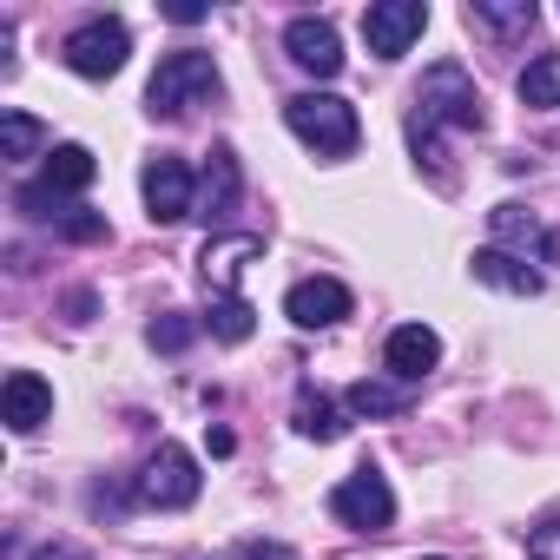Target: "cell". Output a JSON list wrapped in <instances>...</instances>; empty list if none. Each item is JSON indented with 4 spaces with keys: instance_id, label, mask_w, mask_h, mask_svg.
I'll return each mask as SVG.
<instances>
[{
    "instance_id": "6da1fadb",
    "label": "cell",
    "mask_w": 560,
    "mask_h": 560,
    "mask_svg": "<svg viewBox=\"0 0 560 560\" xmlns=\"http://www.w3.org/2000/svg\"><path fill=\"white\" fill-rule=\"evenodd\" d=\"M409 126H422V132H442V126H455V132H481V126H488L481 93H475V80H468L462 60H435V67L422 73Z\"/></svg>"
},
{
    "instance_id": "7a4b0ae2",
    "label": "cell",
    "mask_w": 560,
    "mask_h": 560,
    "mask_svg": "<svg viewBox=\"0 0 560 560\" xmlns=\"http://www.w3.org/2000/svg\"><path fill=\"white\" fill-rule=\"evenodd\" d=\"M218 93H224L218 60L198 54V47H178V54L159 60V73H152V86H145V113H152V119H178V113H191V106H205V100H218Z\"/></svg>"
},
{
    "instance_id": "3957f363",
    "label": "cell",
    "mask_w": 560,
    "mask_h": 560,
    "mask_svg": "<svg viewBox=\"0 0 560 560\" xmlns=\"http://www.w3.org/2000/svg\"><path fill=\"white\" fill-rule=\"evenodd\" d=\"M284 126H291L317 159H350L357 139H363L357 106L337 100V93H298V100H284Z\"/></svg>"
},
{
    "instance_id": "277c9868",
    "label": "cell",
    "mask_w": 560,
    "mask_h": 560,
    "mask_svg": "<svg viewBox=\"0 0 560 560\" xmlns=\"http://www.w3.org/2000/svg\"><path fill=\"white\" fill-rule=\"evenodd\" d=\"M126 54H132V34H126V21H80L67 40H60V60L80 73V80H113L119 67H126Z\"/></svg>"
},
{
    "instance_id": "5b68a950",
    "label": "cell",
    "mask_w": 560,
    "mask_h": 560,
    "mask_svg": "<svg viewBox=\"0 0 560 560\" xmlns=\"http://www.w3.org/2000/svg\"><path fill=\"white\" fill-rule=\"evenodd\" d=\"M198 488H205V475H198L191 448H178V442H159V448L145 455V475H139V501H145V508H165V514H178V508H191V501H198Z\"/></svg>"
},
{
    "instance_id": "8992f818",
    "label": "cell",
    "mask_w": 560,
    "mask_h": 560,
    "mask_svg": "<svg viewBox=\"0 0 560 560\" xmlns=\"http://www.w3.org/2000/svg\"><path fill=\"white\" fill-rule=\"evenodd\" d=\"M330 514H337L343 527H357V534H383V527L396 521V488H389L376 468H357V475H343V481L330 488Z\"/></svg>"
},
{
    "instance_id": "52a82bcc",
    "label": "cell",
    "mask_w": 560,
    "mask_h": 560,
    "mask_svg": "<svg viewBox=\"0 0 560 560\" xmlns=\"http://www.w3.org/2000/svg\"><path fill=\"white\" fill-rule=\"evenodd\" d=\"M422 27H429L422 0H370V8H363V40H370L376 60H402L422 40Z\"/></svg>"
},
{
    "instance_id": "ba28073f",
    "label": "cell",
    "mask_w": 560,
    "mask_h": 560,
    "mask_svg": "<svg viewBox=\"0 0 560 560\" xmlns=\"http://www.w3.org/2000/svg\"><path fill=\"white\" fill-rule=\"evenodd\" d=\"M139 191H145V211H152V224H178V218H191V211H198V185H191L185 159H172V152H159V159L145 165Z\"/></svg>"
},
{
    "instance_id": "9c48e42d",
    "label": "cell",
    "mask_w": 560,
    "mask_h": 560,
    "mask_svg": "<svg viewBox=\"0 0 560 560\" xmlns=\"http://www.w3.org/2000/svg\"><path fill=\"white\" fill-rule=\"evenodd\" d=\"M284 54H291L304 73H317V80H337V73H343V34H337V21H324V14H298V21L284 27Z\"/></svg>"
},
{
    "instance_id": "30bf717a",
    "label": "cell",
    "mask_w": 560,
    "mask_h": 560,
    "mask_svg": "<svg viewBox=\"0 0 560 560\" xmlns=\"http://www.w3.org/2000/svg\"><path fill=\"white\" fill-rule=\"evenodd\" d=\"M284 317L298 330H330L350 317V284H337V277H304V284L284 291Z\"/></svg>"
},
{
    "instance_id": "8fae6325",
    "label": "cell",
    "mask_w": 560,
    "mask_h": 560,
    "mask_svg": "<svg viewBox=\"0 0 560 560\" xmlns=\"http://www.w3.org/2000/svg\"><path fill=\"white\" fill-rule=\"evenodd\" d=\"M257 257H264V237H257V231H224V237H205V250H198L205 284H211L218 298H237V277H244V264H257Z\"/></svg>"
},
{
    "instance_id": "7c38bea8",
    "label": "cell",
    "mask_w": 560,
    "mask_h": 560,
    "mask_svg": "<svg viewBox=\"0 0 560 560\" xmlns=\"http://www.w3.org/2000/svg\"><path fill=\"white\" fill-rule=\"evenodd\" d=\"M47 416H54V383L34 376V370H14L8 389H0V422H8L14 435H34Z\"/></svg>"
},
{
    "instance_id": "4fadbf2b",
    "label": "cell",
    "mask_w": 560,
    "mask_h": 560,
    "mask_svg": "<svg viewBox=\"0 0 560 560\" xmlns=\"http://www.w3.org/2000/svg\"><path fill=\"white\" fill-rule=\"evenodd\" d=\"M383 363H389V376H396V383H422V376L442 363V337H435L429 324H402V330H389Z\"/></svg>"
},
{
    "instance_id": "5bb4252c",
    "label": "cell",
    "mask_w": 560,
    "mask_h": 560,
    "mask_svg": "<svg viewBox=\"0 0 560 560\" xmlns=\"http://www.w3.org/2000/svg\"><path fill=\"white\" fill-rule=\"evenodd\" d=\"M237 198H244V165L231 145H211V165L198 178V218H231Z\"/></svg>"
},
{
    "instance_id": "9a60e30c",
    "label": "cell",
    "mask_w": 560,
    "mask_h": 560,
    "mask_svg": "<svg viewBox=\"0 0 560 560\" xmlns=\"http://www.w3.org/2000/svg\"><path fill=\"white\" fill-rule=\"evenodd\" d=\"M468 270H475V284H488V291H508V298H540V270H534V264H521V257H514V250H501V244L475 250V257H468Z\"/></svg>"
},
{
    "instance_id": "2e32d148",
    "label": "cell",
    "mask_w": 560,
    "mask_h": 560,
    "mask_svg": "<svg viewBox=\"0 0 560 560\" xmlns=\"http://www.w3.org/2000/svg\"><path fill=\"white\" fill-rule=\"evenodd\" d=\"M350 416H363V422H383V416H402L409 409V383H396V376H363V383H350Z\"/></svg>"
},
{
    "instance_id": "e0dca14e",
    "label": "cell",
    "mask_w": 560,
    "mask_h": 560,
    "mask_svg": "<svg viewBox=\"0 0 560 560\" xmlns=\"http://www.w3.org/2000/svg\"><path fill=\"white\" fill-rule=\"evenodd\" d=\"M93 172H100V159H93L86 145H54V152H47L40 185H47V191H60V198H73V191H86V185H93Z\"/></svg>"
},
{
    "instance_id": "ac0fdd59",
    "label": "cell",
    "mask_w": 560,
    "mask_h": 560,
    "mask_svg": "<svg viewBox=\"0 0 560 560\" xmlns=\"http://www.w3.org/2000/svg\"><path fill=\"white\" fill-rule=\"evenodd\" d=\"M40 145H47V126L34 113H21V106L0 113V159H8V165H27Z\"/></svg>"
},
{
    "instance_id": "d6986e66",
    "label": "cell",
    "mask_w": 560,
    "mask_h": 560,
    "mask_svg": "<svg viewBox=\"0 0 560 560\" xmlns=\"http://www.w3.org/2000/svg\"><path fill=\"white\" fill-rule=\"evenodd\" d=\"M468 27H481V34H527L534 27V0H468Z\"/></svg>"
},
{
    "instance_id": "ffe728a7",
    "label": "cell",
    "mask_w": 560,
    "mask_h": 560,
    "mask_svg": "<svg viewBox=\"0 0 560 560\" xmlns=\"http://www.w3.org/2000/svg\"><path fill=\"white\" fill-rule=\"evenodd\" d=\"M298 435H311V442H337L343 435V409L324 396V389H298Z\"/></svg>"
},
{
    "instance_id": "44dd1931",
    "label": "cell",
    "mask_w": 560,
    "mask_h": 560,
    "mask_svg": "<svg viewBox=\"0 0 560 560\" xmlns=\"http://www.w3.org/2000/svg\"><path fill=\"white\" fill-rule=\"evenodd\" d=\"M488 224H494L501 250H508V244H514V250H540V237H547V224H534V211H521V205H494Z\"/></svg>"
},
{
    "instance_id": "7402d4cb",
    "label": "cell",
    "mask_w": 560,
    "mask_h": 560,
    "mask_svg": "<svg viewBox=\"0 0 560 560\" xmlns=\"http://www.w3.org/2000/svg\"><path fill=\"white\" fill-rule=\"evenodd\" d=\"M205 330H211L218 343H244V337L257 330V311H250L244 298H211V311H205Z\"/></svg>"
},
{
    "instance_id": "603a6c76",
    "label": "cell",
    "mask_w": 560,
    "mask_h": 560,
    "mask_svg": "<svg viewBox=\"0 0 560 560\" xmlns=\"http://www.w3.org/2000/svg\"><path fill=\"white\" fill-rule=\"evenodd\" d=\"M521 100L540 106V113L560 106V60H553V54H534V60H527V73H521Z\"/></svg>"
},
{
    "instance_id": "cb8c5ba5",
    "label": "cell",
    "mask_w": 560,
    "mask_h": 560,
    "mask_svg": "<svg viewBox=\"0 0 560 560\" xmlns=\"http://www.w3.org/2000/svg\"><path fill=\"white\" fill-rule=\"evenodd\" d=\"M54 231H60L67 244H100V237H113V224H106V211H86V205H67Z\"/></svg>"
},
{
    "instance_id": "d4e9b609",
    "label": "cell",
    "mask_w": 560,
    "mask_h": 560,
    "mask_svg": "<svg viewBox=\"0 0 560 560\" xmlns=\"http://www.w3.org/2000/svg\"><path fill=\"white\" fill-rule=\"evenodd\" d=\"M145 337H152V350L178 357V350L198 337V324H191V317H178V311H165V317H152V330H145Z\"/></svg>"
},
{
    "instance_id": "484cf974",
    "label": "cell",
    "mask_w": 560,
    "mask_h": 560,
    "mask_svg": "<svg viewBox=\"0 0 560 560\" xmlns=\"http://www.w3.org/2000/svg\"><path fill=\"white\" fill-rule=\"evenodd\" d=\"M527 553H534V560H560V521L534 527V534H527Z\"/></svg>"
},
{
    "instance_id": "4316f807",
    "label": "cell",
    "mask_w": 560,
    "mask_h": 560,
    "mask_svg": "<svg viewBox=\"0 0 560 560\" xmlns=\"http://www.w3.org/2000/svg\"><path fill=\"white\" fill-rule=\"evenodd\" d=\"M27 560H93V553H86L80 540H40V547H34Z\"/></svg>"
},
{
    "instance_id": "83f0119b",
    "label": "cell",
    "mask_w": 560,
    "mask_h": 560,
    "mask_svg": "<svg viewBox=\"0 0 560 560\" xmlns=\"http://www.w3.org/2000/svg\"><path fill=\"white\" fill-rule=\"evenodd\" d=\"M237 560H298V553H291L284 540H244V547H237Z\"/></svg>"
},
{
    "instance_id": "f1b7e54d",
    "label": "cell",
    "mask_w": 560,
    "mask_h": 560,
    "mask_svg": "<svg viewBox=\"0 0 560 560\" xmlns=\"http://www.w3.org/2000/svg\"><path fill=\"white\" fill-rule=\"evenodd\" d=\"M205 442H211V455H231V448H237V435H231V429H205Z\"/></svg>"
},
{
    "instance_id": "f546056e",
    "label": "cell",
    "mask_w": 560,
    "mask_h": 560,
    "mask_svg": "<svg viewBox=\"0 0 560 560\" xmlns=\"http://www.w3.org/2000/svg\"><path fill=\"white\" fill-rule=\"evenodd\" d=\"M540 264H560V224H547V237H540Z\"/></svg>"
},
{
    "instance_id": "4dcf8cb0",
    "label": "cell",
    "mask_w": 560,
    "mask_h": 560,
    "mask_svg": "<svg viewBox=\"0 0 560 560\" xmlns=\"http://www.w3.org/2000/svg\"><path fill=\"white\" fill-rule=\"evenodd\" d=\"M165 14H172L178 27H191V21H205V8H191V0H178V8H165Z\"/></svg>"
},
{
    "instance_id": "1f68e13d",
    "label": "cell",
    "mask_w": 560,
    "mask_h": 560,
    "mask_svg": "<svg viewBox=\"0 0 560 560\" xmlns=\"http://www.w3.org/2000/svg\"><path fill=\"white\" fill-rule=\"evenodd\" d=\"M429 560H435V553H429Z\"/></svg>"
}]
</instances>
